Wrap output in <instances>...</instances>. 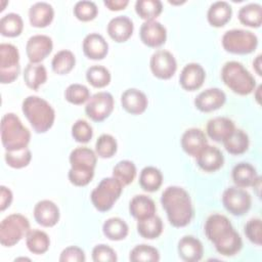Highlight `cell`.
Here are the masks:
<instances>
[{"label":"cell","instance_id":"cell-48","mask_svg":"<svg viewBox=\"0 0 262 262\" xmlns=\"http://www.w3.org/2000/svg\"><path fill=\"white\" fill-rule=\"evenodd\" d=\"M93 176H94V169H87V168L71 167L68 173L70 182L75 186H86L93 179Z\"/></svg>","mask_w":262,"mask_h":262},{"label":"cell","instance_id":"cell-23","mask_svg":"<svg viewBox=\"0 0 262 262\" xmlns=\"http://www.w3.org/2000/svg\"><path fill=\"white\" fill-rule=\"evenodd\" d=\"M234 130V122L226 117H215L210 119L206 126L208 136L216 142H223Z\"/></svg>","mask_w":262,"mask_h":262},{"label":"cell","instance_id":"cell-51","mask_svg":"<svg viewBox=\"0 0 262 262\" xmlns=\"http://www.w3.org/2000/svg\"><path fill=\"white\" fill-rule=\"evenodd\" d=\"M58 260L60 262H84L86 260V256L81 248L71 246L62 250Z\"/></svg>","mask_w":262,"mask_h":262},{"label":"cell","instance_id":"cell-50","mask_svg":"<svg viewBox=\"0 0 262 262\" xmlns=\"http://www.w3.org/2000/svg\"><path fill=\"white\" fill-rule=\"evenodd\" d=\"M92 260L95 262H116L117 254L113 248L107 245H96L92 250Z\"/></svg>","mask_w":262,"mask_h":262},{"label":"cell","instance_id":"cell-18","mask_svg":"<svg viewBox=\"0 0 262 262\" xmlns=\"http://www.w3.org/2000/svg\"><path fill=\"white\" fill-rule=\"evenodd\" d=\"M231 177L237 187H256L260 184V177L257 170L250 163L241 162L236 164L232 169Z\"/></svg>","mask_w":262,"mask_h":262},{"label":"cell","instance_id":"cell-19","mask_svg":"<svg viewBox=\"0 0 262 262\" xmlns=\"http://www.w3.org/2000/svg\"><path fill=\"white\" fill-rule=\"evenodd\" d=\"M181 147L190 157L195 158L208 145L205 132L199 128H189L181 136Z\"/></svg>","mask_w":262,"mask_h":262},{"label":"cell","instance_id":"cell-31","mask_svg":"<svg viewBox=\"0 0 262 262\" xmlns=\"http://www.w3.org/2000/svg\"><path fill=\"white\" fill-rule=\"evenodd\" d=\"M223 145L226 151L230 155L239 156L248 150L250 145V139L248 134L244 130L235 128L231 135L223 141Z\"/></svg>","mask_w":262,"mask_h":262},{"label":"cell","instance_id":"cell-4","mask_svg":"<svg viewBox=\"0 0 262 262\" xmlns=\"http://www.w3.org/2000/svg\"><path fill=\"white\" fill-rule=\"evenodd\" d=\"M31 140L30 130L13 113L5 114L1 120V142L5 150L28 147Z\"/></svg>","mask_w":262,"mask_h":262},{"label":"cell","instance_id":"cell-16","mask_svg":"<svg viewBox=\"0 0 262 262\" xmlns=\"http://www.w3.org/2000/svg\"><path fill=\"white\" fill-rule=\"evenodd\" d=\"M206 79L204 68L196 62H189L182 69L179 76L181 87L187 91H194L202 87Z\"/></svg>","mask_w":262,"mask_h":262},{"label":"cell","instance_id":"cell-33","mask_svg":"<svg viewBox=\"0 0 262 262\" xmlns=\"http://www.w3.org/2000/svg\"><path fill=\"white\" fill-rule=\"evenodd\" d=\"M47 80L46 68L41 63H28L24 70L25 84L33 90H37Z\"/></svg>","mask_w":262,"mask_h":262},{"label":"cell","instance_id":"cell-29","mask_svg":"<svg viewBox=\"0 0 262 262\" xmlns=\"http://www.w3.org/2000/svg\"><path fill=\"white\" fill-rule=\"evenodd\" d=\"M69 161L73 168L95 169L97 155L87 146H79L71 151Z\"/></svg>","mask_w":262,"mask_h":262},{"label":"cell","instance_id":"cell-40","mask_svg":"<svg viewBox=\"0 0 262 262\" xmlns=\"http://www.w3.org/2000/svg\"><path fill=\"white\" fill-rule=\"evenodd\" d=\"M136 166L129 160L118 162L113 168V177H115L123 186L129 185L136 177Z\"/></svg>","mask_w":262,"mask_h":262},{"label":"cell","instance_id":"cell-28","mask_svg":"<svg viewBox=\"0 0 262 262\" xmlns=\"http://www.w3.org/2000/svg\"><path fill=\"white\" fill-rule=\"evenodd\" d=\"M232 7L226 1L212 3L207 12V19L212 27L220 28L225 26L231 18Z\"/></svg>","mask_w":262,"mask_h":262},{"label":"cell","instance_id":"cell-39","mask_svg":"<svg viewBox=\"0 0 262 262\" xmlns=\"http://www.w3.org/2000/svg\"><path fill=\"white\" fill-rule=\"evenodd\" d=\"M135 11L145 21L155 20L162 13L163 4L160 0H137L135 2Z\"/></svg>","mask_w":262,"mask_h":262},{"label":"cell","instance_id":"cell-47","mask_svg":"<svg viewBox=\"0 0 262 262\" xmlns=\"http://www.w3.org/2000/svg\"><path fill=\"white\" fill-rule=\"evenodd\" d=\"M72 136L77 142L87 143L93 136V129L87 121L80 119L72 126Z\"/></svg>","mask_w":262,"mask_h":262},{"label":"cell","instance_id":"cell-52","mask_svg":"<svg viewBox=\"0 0 262 262\" xmlns=\"http://www.w3.org/2000/svg\"><path fill=\"white\" fill-rule=\"evenodd\" d=\"M12 200H13L12 191L8 187L1 185L0 186V210L1 211L6 210L11 205Z\"/></svg>","mask_w":262,"mask_h":262},{"label":"cell","instance_id":"cell-9","mask_svg":"<svg viewBox=\"0 0 262 262\" xmlns=\"http://www.w3.org/2000/svg\"><path fill=\"white\" fill-rule=\"evenodd\" d=\"M20 73L19 52L17 47L10 43L0 44V81L9 84L15 81Z\"/></svg>","mask_w":262,"mask_h":262},{"label":"cell","instance_id":"cell-32","mask_svg":"<svg viewBox=\"0 0 262 262\" xmlns=\"http://www.w3.org/2000/svg\"><path fill=\"white\" fill-rule=\"evenodd\" d=\"M104 236L111 241H122L129 233L128 224L120 217H111L102 224Z\"/></svg>","mask_w":262,"mask_h":262},{"label":"cell","instance_id":"cell-43","mask_svg":"<svg viewBox=\"0 0 262 262\" xmlns=\"http://www.w3.org/2000/svg\"><path fill=\"white\" fill-rule=\"evenodd\" d=\"M4 159L9 167L21 169L30 164L32 160V152L28 147L16 150H6Z\"/></svg>","mask_w":262,"mask_h":262},{"label":"cell","instance_id":"cell-8","mask_svg":"<svg viewBox=\"0 0 262 262\" xmlns=\"http://www.w3.org/2000/svg\"><path fill=\"white\" fill-rule=\"evenodd\" d=\"M29 219L18 213L6 216L0 224V243L3 247H13L30 230Z\"/></svg>","mask_w":262,"mask_h":262},{"label":"cell","instance_id":"cell-53","mask_svg":"<svg viewBox=\"0 0 262 262\" xmlns=\"http://www.w3.org/2000/svg\"><path fill=\"white\" fill-rule=\"evenodd\" d=\"M103 4L112 11H118L125 9L129 4L128 0H104Z\"/></svg>","mask_w":262,"mask_h":262},{"label":"cell","instance_id":"cell-42","mask_svg":"<svg viewBox=\"0 0 262 262\" xmlns=\"http://www.w3.org/2000/svg\"><path fill=\"white\" fill-rule=\"evenodd\" d=\"M129 259L132 262H158L160 260V253L155 247L141 244L131 250Z\"/></svg>","mask_w":262,"mask_h":262},{"label":"cell","instance_id":"cell-14","mask_svg":"<svg viewBox=\"0 0 262 262\" xmlns=\"http://www.w3.org/2000/svg\"><path fill=\"white\" fill-rule=\"evenodd\" d=\"M139 37L144 45L157 48L166 42L167 30L160 21L146 20L140 27Z\"/></svg>","mask_w":262,"mask_h":262},{"label":"cell","instance_id":"cell-24","mask_svg":"<svg viewBox=\"0 0 262 262\" xmlns=\"http://www.w3.org/2000/svg\"><path fill=\"white\" fill-rule=\"evenodd\" d=\"M179 257L185 262H196L203 258L204 247L201 241L192 235L182 236L177 246Z\"/></svg>","mask_w":262,"mask_h":262},{"label":"cell","instance_id":"cell-38","mask_svg":"<svg viewBox=\"0 0 262 262\" xmlns=\"http://www.w3.org/2000/svg\"><path fill=\"white\" fill-rule=\"evenodd\" d=\"M76 64V57L71 50L62 49L56 52L51 60L52 71L57 75L69 74Z\"/></svg>","mask_w":262,"mask_h":262},{"label":"cell","instance_id":"cell-17","mask_svg":"<svg viewBox=\"0 0 262 262\" xmlns=\"http://www.w3.org/2000/svg\"><path fill=\"white\" fill-rule=\"evenodd\" d=\"M34 218L44 227H52L59 221L60 213L57 205L50 200L39 201L34 207Z\"/></svg>","mask_w":262,"mask_h":262},{"label":"cell","instance_id":"cell-34","mask_svg":"<svg viewBox=\"0 0 262 262\" xmlns=\"http://www.w3.org/2000/svg\"><path fill=\"white\" fill-rule=\"evenodd\" d=\"M162 183L163 174L158 168L154 166H146L141 170L139 175V185L145 191H157L161 187Z\"/></svg>","mask_w":262,"mask_h":262},{"label":"cell","instance_id":"cell-22","mask_svg":"<svg viewBox=\"0 0 262 262\" xmlns=\"http://www.w3.org/2000/svg\"><path fill=\"white\" fill-rule=\"evenodd\" d=\"M121 103L123 108L131 115H140L145 112L148 99L141 90L136 88H129L121 95Z\"/></svg>","mask_w":262,"mask_h":262},{"label":"cell","instance_id":"cell-26","mask_svg":"<svg viewBox=\"0 0 262 262\" xmlns=\"http://www.w3.org/2000/svg\"><path fill=\"white\" fill-rule=\"evenodd\" d=\"M53 17L54 9L47 2H36L29 9V20L32 27L45 28L52 23Z\"/></svg>","mask_w":262,"mask_h":262},{"label":"cell","instance_id":"cell-12","mask_svg":"<svg viewBox=\"0 0 262 262\" xmlns=\"http://www.w3.org/2000/svg\"><path fill=\"white\" fill-rule=\"evenodd\" d=\"M149 67L155 77L161 80H168L174 76L177 70V61L170 51L159 49L152 53Z\"/></svg>","mask_w":262,"mask_h":262},{"label":"cell","instance_id":"cell-46","mask_svg":"<svg viewBox=\"0 0 262 262\" xmlns=\"http://www.w3.org/2000/svg\"><path fill=\"white\" fill-rule=\"evenodd\" d=\"M74 15L81 21H90L97 16L98 8L95 2L89 0L78 1L74 6Z\"/></svg>","mask_w":262,"mask_h":262},{"label":"cell","instance_id":"cell-15","mask_svg":"<svg viewBox=\"0 0 262 262\" xmlns=\"http://www.w3.org/2000/svg\"><path fill=\"white\" fill-rule=\"evenodd\" d=\"M226 101L225 93L219 88H208L194 98V106L203 113L219 110Z\"/></svg>","mask_w":262,"mask_h":262},{"label":"cell","instance_id":"cell-21","mask_svg":"<svg viewBox=\"0 0 262 262\" xmlns=\"http://www.w3.org/2000/svg\"><path fill=\"white\" fill-rule=\"evenodd\" d=\"M108 36L116 42H126L133 34L134 25L131 18L126 15H118L113 17L106 27Z\"/></svg>","mask_w":262,"mask_h":262},{"label":"cell","instance_id":"cell-41","mask_svg":"<svg viewBox=\"0 0 262 262\" xmlns=\"http://www.w3.org/2000/svg\"><path fill=\"white\" fill-rule=\"evenodd\" d=\"M111 79L112 76L110 71L103 66L94 64L88 68L86 71L87 82L95 88H103L107 86L111 82Z\"/></svg>","mask_w":262,"mask_h":262},{"label":"cell","instance_id":"cell-30","mask_svg":"<svg viewBox=\"0 0 262 262\" xmlns=\"http://www.w3.org/2000/svg\"><path fill=\"white\" fill-rule=\"evenodd\" d=\"M26 246L31 253L41 255L49 250L50 238L43 230L30 229L26 235Z\"/></svg>","mask_w":262,"mask_h":262},{"label":"cell","instance_id":"cell-2","mask_svg":"<svg viewBox=\"0 0 262 262\" xmlns=\"http://www.w3.org/2000/svg\"><path fill=\"white\" fill-rule=\"evenodd\" d=\"M161 204L168 221L174 227H184L193 217V207L189 193L180 186H168L162 193Z\"/></svg>","mask_w":262,"mask_h":262},{"label":"cell","instance_id":"cell-35","mask_svg":"<svg viewBox=\"0 0 262 262\" xmlns=\"http://www.w3.org/2000/svg\"><path fill=\"white\" fill-rule=\"evenodd\" d=\"M237 17L247 27L259 28L262 24V6L258 3L246 4L239 8Z\"/></svg>","mask_w":262,"mask_h":262},{"label":"cell","instance_id":"cell-36","mask_svg":"<svg viewBox=\"0 0 262 262\" xmlns=\"http://www.w3.org/2000/svg\"><path fill=\"white\" fill-rule=\"evenodd\" d=\"M137 232L139 235L147 239L157 238L163 232V221L157 215H152L142 220H137Z\"/></svg>","mask_w":262,"mask_h":262},{"label":"cell","instance_id":"cell-37","mask_svg":"<svg viewBox=\"0 0 262 262\" xmlns=\"http://www.w3.org/2000/svg\"><path fill=\"white\" fill-rule=\"evenodd\" d=\"M24 30V20L17 13L10 12L0 19V33L4 37H17Z\"/></svg>","mask_w":262,"mask_h":262},{"label":"cell","instance_id":"cell-11","mask_svg":"<svg viewBox=\"0 0 262 262\" xmlns=\"http://www.w3.org/2000/svg\"><path fill=\"white\" fill-rule=\"evenodd\" d=\"M115 100L113 95L106 91H100L88 99L85 113L89 119L94 122H102L110 117L114 110Z\"/></svg>","mask_w":262,"mask_h":262},{"label":"cell","instance_id":"cell-7","mask_svg":"<svg viewBox=\"0 0 262 262\" xmlns=\"http://www.w3.org/2000/svg\"><path fill=\"white\" fill-rule=\"evenodd\" d=\"M225 51L233 54H249L258 46V37L251 31L232 29L226 31L221 40Z\"/></svg>","mask_w":262,"mask_h":262},{"label":"cell","instance_id":"cell-1","mask_svg":"<svg viewBox=\"0 0 262 262\" xmlns=\"http://www.w3.org/2000/svg\"><path fill=\"white\" fill-rule=\"evenodd\" d=\"M205 234L216 251L226 257L236 255L243 248V239L230 220L222 214L210 215L205 223Z\"/></svg>","mask_w":262,"mask_h":262},{"label":"cell","instance_id":"cell-54","mask_svg":"<svg viewBox=\"0 0 262 262\" xmlns=\"http://www.w3.org/2000/svg\"><path fill=\"white\" fill-rule=\"evenodd\" d=\"M261 64H262V62H261V54H259V55L256 56V58H255L254 61H253V68H254V70L256 71V73H257L259 76L262 75V72H261Z\"/></svg>","mask_w":262,"mask_h":262},{"label":"cell","instance_id":"cell-10","mask_svg":"<svg viewBox=\"0 0 262 262\" xmlns=\"http://www.w3.org/2000/svg\"><path fill=\"white\" fill-rule=\"evenodd\" d=\"M222 204L230 214L234 216H243L251 209L252 198L246 189L237 186H230L222 193Z\"/></svg>","mask_w":262,"mask_h":262},{"label":"cell","instance_id":"cell-13","mask_svg":"<svg viewBox=\"0 0 262 262\" xmlns=\"http://www.w3.org/2000/svg\"><path fill=\"white\" fill-rule=\"evenodd\" d=\"M52 49V39L42 34L30 37L26 44V53L31 63H40L51 53Z\"/></svg>","mask_w":262,"mask_h":262},{"label":"cell","instance_id":"cell-49","mask_svg":"<svg viewBox=\"0 0 262 262\" xmlns=\"http://www.w3.org/2000/svg\"><path fill=\"white\" fill-rule=\"evenodd\" d=\"M262 223L260 218H252L245 225V234L248 239L256 246H261Z\"/></svg>","mask_w":262,"mask_h":262},{"label":"cell","instance_id":"cell-25","mask_svg":"<svg viewBox=\"0 0 262 262\" xmlns=\"http://www.w3.org/2000/svg\"><path fill=\"white\" fill-rule=\"evenodd\" d=\"M196 165L205 172H215L224 164V157L221 150L212 145H207L195 157Z\"/></svg>","mask_w":262,"mask_h":262},{"label":"cell","instance_id":"cell-45","mask_svg":"<svg viewBox=\"0 0 262 262\" xmlns=\"http://www.w3.org/2000/svg\"><path fill=\"white\" fill-rule=\"evenodd\" d=\"M90 96L91 95H90L89 89L85 85L79 84V83H74L69 85L64 91L66 100L76 105H79L88 101Z\"/></svg>","mask_w":262,"mask_h":262},{"label":"cell","instance_id":"cell-27","mask_svg":"<svg viewBox=\"0 0 262 262\" xmlns=\"http://www.w3.org/2000/svg\"><path fill=\"white\" fill-rule=\"evenodd\" d=\"M156 210L155 202L145 194H136L129 203L130 215L137 220H142L155 215Z\"/></svg>","mask_w":262,"mask_h":262},{"label":"cell","instance_id":"cell-3","mask_svg":"<svg viewBox=\"0 0 262 262\" xmlns=\"http://www.w3.org/2000/svg\"><path fill=\"white\" fill-rule=\"evenodd\" d=\"M21 111L37 133L47 132L54 123L55 112L51 104L42 97L30 95L23 100Z\"/></svg>","mask_w":262,"mask_h":262},{"label":"cell","instance_id":"cell-44","mask_svg":"<svg viewBox=\"0 0 262 262\" xmlns=\"http://www.w3.org/2000/svg\"><path fill=\"white\" fill-rule=\"evenodd\" d=\"M118 143L111 134H101L95 142V152L102 159H110L117 152Z\"/></svg>","mask_w":262,"mask_h":262},{"label":"cell","instance_id":"cell-55","mask_svg":"<svg viewBox=\"0 0 262 262\" xmlns=\"http://www.w3.org/2000/svg\"><path fill=\"white\" fill-rule=\"evenodd\" d=\"M260 89H261V86H258V88L254 90V91H256V96H255V98H256V100H257L258 103H260Z\"/></svg>","mask_w":262,"mask_h":262},{"label":"cell","instance_id":"cell-6","mask_svg":"<svg viewBox=\"0 0 262 262\" xmlns=\"http://www.w3.org/2000/svg\"><path fill=\"white\" fill-rule=\"evenodd\" d=\"M123 185L115 177L101 179L90 194L91 202L99 212H106L113 208L123 191Z\"/></svg>","mask_w":262,"mask_h":262},{"label":"cell","instance_id":"cell-20","mask_svg":"<svg viewBox=\"0 0 262 262\" xmlns=\"http://www.w3.org/2000/svg\"><path fill=\"white\" fill-rule=\"evenodd\" d=\"M84 54L93 60L103 59L108 52V44L102 35L90 33L85 36L82 44Z\"/></svg>","mask_w":262,"mask_h":262},{"label":"cell","instance_id":"cell-5","mask_svg":"<svg viewBox=\"0 0 262 262\" xmlns=\"http://www.w3.org/2000/svg\"><path fill=\"white\" fill-rule=\"evenodd\" d=\"M223 83L238 95H248L256 89V80L239 61L230 60L221 70Z\"/></svg>","mask_w":262,"mask_h":262}]
</instances>
